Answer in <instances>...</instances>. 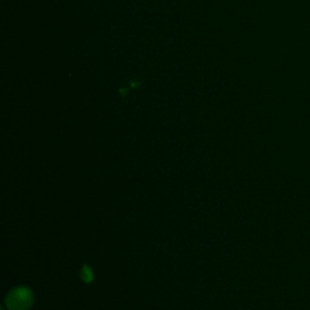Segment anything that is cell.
<instances>
[{
  "mask_svg": "<svg viewBox=\"0 0 310 310\" xmlns=\"http://www.w3.org/2000/svg\"><path fill=\"white\" fill-rule=\"evenodd\" d=\"M33 303V295L27 289L14 290L6 298V304L10 310H27Z\"/></svg>",
  "mask_w": 310,
  "mask_h": 310,
  "instance_id": "obj_1",
  "label": "cell"
}]
</instances>
